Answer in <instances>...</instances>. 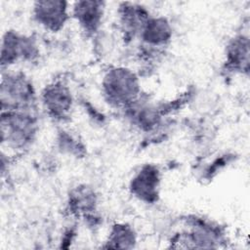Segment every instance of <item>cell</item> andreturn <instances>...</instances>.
I'll use <instances>...</instances> for the list:
<instances>
[{
  "mask_svg": "<svg viewBox=\"0 0 250 250\" xmlns=\"http://www.w3.org/2000/svg\"><path fill=\"white\" fill-rule=\"evenodd\" d=\"M39 100L48 116L56 121L64 122L72 114L74 98L69 86L62 80L47 84Z\"/></svg>",
  "mask_w": 250,
  "mask_h": 250,
  "instance_id": "5",
  "label": "cell"
},
{
  "mask_svg": "<svg viewBox=\"0 0 250 250\" xmlns=\"http://www.w3.org/2000/svg\"><path fill=\"white\" fill-rule=\"evenodd\" d=\"M226 68L234 73H248L249 37L237 34L230 38L226 47Z\"/></svg>",
  "mask_w": 250,
  "mask_h": 250,
  "instance_id": "11",
  "label": "cell"
},
{
  "mask_svg": "<svg viewBox=\"0 0 250 250\" xmlns=\"http://www.w3.org/2000/svg\"><path fill=\"white\" fill-rule=\"evenodd\" d=\"M149 11L142 4L122 2L118 5L117 19L120 31L125 41L139 38L141 31L150 17Z\"/></svg>",
  "mask_w": 250,
  "mask_h": 250,
  "instance_id": "9",
  "label": "cell"
},
{
  "mask_svg": "<svg viewBox=\"0 0 250 250\" xmlns=\"http://www.w3.org/2000/svg\"><path fill=\"white\" fill-rule=\"evenodd\" d=\"M67 204L71 213L85 219L95 218L98 195L93 188L87 185H79L71 189Z\"/></svg>",
  "mask_w": 250,
  "mask_h": 250,
  "instance_id": "12",
  "label": "cell"
},
{
  "mask_svg": "<svg viewBox=\"0 0 250 250\" xmlns=\"http://www.w3.org/2000/svg\"><path fill=\"white\" fill-rule=\"evenodd\" d=\"M105 3L97 0L74 2L70 8L72 18L87 36L96 35L103 24Z\"/></svg>",
  "mask_w": 250,
  "mask_h": 250,
  "instance_id": "8",
  "label": "cell"
},
{
  "mask_svg": "<svg viewBox=\"0 0 250 250\" xmlns=\"http://www.w3.org/2000/svg\"><path fill=\"white\" fill-rule=\"evenodd\" d=\"M39 130L37 110L1 111L2 149L21 152L28 149L36 140Z\"/></svg>",
  "mask_w": 250,
  "mask_h": 250,
  "instance_id": "1",
  "label": "cell"
},
{
  "mask_svg": "<svg viewBox=\"0 0 250 250\" xmlns=\"http://www.w3.org/2000/svg\"><path fill=\"white\" fill-rule=\"evenodd\" d=\"M37 95L31 80L22 72L3 70L1 78V111L37 110Z\"/></svg>",
  "mask_w": 250,
  "mask_h": 250,
  "instance_id": "3",
  "label": "cell"
},
{
  "mask_svg": "<svg viewBox=\"0 0 250 250\" xmlns=\"http://www.w3.org/2000/svg\"><path fill=\"white\" fill-rule=\"evenodd\" d=\"M137 243V233L134 228L125 223H118L111 227L106 240L109 248H134Z\"/></svg>",
  "mask_w": 250,
  "mask_h": 250,
  "instance_id": "13",
  "label": "cell"
},
{
  "mask_svg": "<svg viewBox=\"0 0 250 250\" xmlns=\"http://www.w3.org/2000/svg\"><path fill=\"white\" fill-rule=\"evenodd\" d=\"M32 18L35 22L49 32L61 31L70 19L69 3L62 0H43L33 3Z\"/></svg>",
  "mask_w": 250,
  "mask_h": 250,
  "instance_id": "6",
  "label": "cell"
},
{
  "mask_svg": "<svg viewBox=\"0 0 250 250\" xmlns=\"http://www.w3.org/2000/svg\"><path fill=\"white\" fill-rule=\"evenodd\" d=\"M57 142L59 149L63 153L74 155L76 157L83 153L84 146L82 143L78 140V138L70 134V132L68 131L62 130L59 133Z\"/></svg>",
  "mask_w": 250,
  "mask_h": 250,
  "instance_id": "14",
  "label": "cell"
},
{
  "mask_svg": "<svg viewBox=\"0 0 250 250\" xmlns=\"http://www.w3.org/2000/svg\"><path fill=\"white\" fill-rule=\"evenodd\" d=\"M218 163H219V160H217L215 164H218ZM219 166H223V164H219ZM212 168H213L215 171H218V168H217L216 166H212Z\"/></svg>",
  "mask_w": 250,
  "mask_h": 250,
  "instance_id": "15",
  "label": "cell"
},
{
  "mask_svg": "<svg viewBox=\"0 0 250 250\" xmlns=\"http://www.w3.org/2000/svg\"><path fill=\"white\" fill-rule=\"evenodd\" d=\"M161 185V172L151 163L144 164L130 180L129 189L138 200L151 204L158 200Z\"/></svg>",
  "mask_w": 250,
  "mask_h": 250,
  "instance_id": "7",
  "label": "cell"
},
{
  "mask_svg": "<svg viewBox=\"0 0 250 250\" xmlns=\"http://www.w3.org/2000/svg\"><path fill=\"white\" fill-rule=\"evenodd\" d=\"M40 50L37 40L17 30L9 29L1 41V69L8 70L20 62H33L39 57Z\"/></svg>",
  "mask_w": 250,
  "mask_h": 250,
  "instance_id": "4",
  "label": "cell"
},
{
  "mask_svg": "<svg viewBox=\"0 0 250 250\" xmlns=\"http://www.w3.org/2000/svg\"><path fill=\"white\" fill-rule=\"evenodd\" d=\"M173 26L164 16H150L145 23L139 38L145 47L150 50H160L172 40Z\"/></svg>",
  "mask_w": 250,
  "mask_h": 250,
  "instance_id": "10",
  "label": "cell"
},
{
  "mask_svg": "<svg viewBox=\"0 0 250 250\" xmlns=\"http://www.w3.org/2000/svg\"><path fill=\"white\" fill-rule=\"evenodd\" d=\"M102 93L112 107L126 110L141 99L138 75L125 66H114L105 71L102 79Z\"/></svg>",
  "mask_w": 250,
  "mask_h": 250,
  "instance_id": "2",
  "label": "cell"
}]
</instances>
